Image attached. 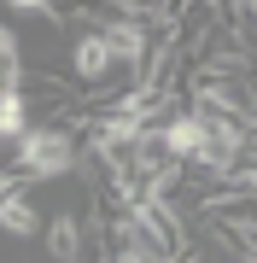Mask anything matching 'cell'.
Wrapping results in <instances>:
<instances>
[{"mask_svg":"<svg viewBox=\"0 0 257 263\" xmlns=\"http://www.w3.org/2000/svg\"><path fill=\"white\" fill-rule=\"evenodd\" d=\"M82 164H88V141H76L65 123L41 117L35 129L6 152V187H47V181L76 176Z\"/></svg>","mask_w":257,"mask_h":263,"instance_id":"6da1fadb","label":"cell"},{"mask_svg":"<svg viewBox=\"0 0 257 263\" xmlns=\"http://www.w3.org/2000/svg\"><path fill=\"white\" fill-rule=\"evenodd\" d=\"M111 70H117L111 35H105L100 24H82L76 35H70V82H76V88H100Z\"/></svg>","mask_w":257,"mask_h":263,"instance_id":"7a4b0ae2","label":"cell"},{"mask_svg":"<svg viewBox=\"0 0 257 263\" xmlns=\"http://www.w3.org/2000/svg\"><path fill=\"white\" fill-rule=\"evenodd\" d=\"M164 141H170L175 152V164H199V152H205V111H193V105H181L175 117H164Z\"/></svg>","mask_w":257,"mask_h":263,"instance_id":"3957f363","label":"cell"},{"mask_svg":"<svg viewBox=\"0 0 257 263\" xmlns=\"http://www.w3.org/2000/svg\"><path fill=\"white\" fill-rule=\"evenodd\" d=\"M0 228H6V240H35V234H47V216L35 211L29 187H6V199H0Z\"/></svg>","mask_w":257,"mask_h":263,"instance_id":"277c9868","label":"cell"},{"mask_svg":"<svg viewBox=\"0 0 257 263\" xmlns=\"http://www.w3.org/2000/svg\"><path fill=\"white\" fill-rule=\"evenodd\" d=\"M35 94H29V88H6V94H0V135H6V152L24 141L29 129H35Z\"/></svg>","mask_w":257,"mask_h":263,"instance_id":"5b68a950","label":"cell"},{"mask_svg":"<svg viewBox=\"0 0 257 263\" xmlns=\"http://www.w3.org/2000/svg\"><path fill=\"white\" fill-rule=\"evenodd\" d=\"M246 263H257V246H251V252H246Z\"/></svg>","mask_w":257,"mask_h":263,"instance_id":"8992f818","label":"cell"}]
</instances>
